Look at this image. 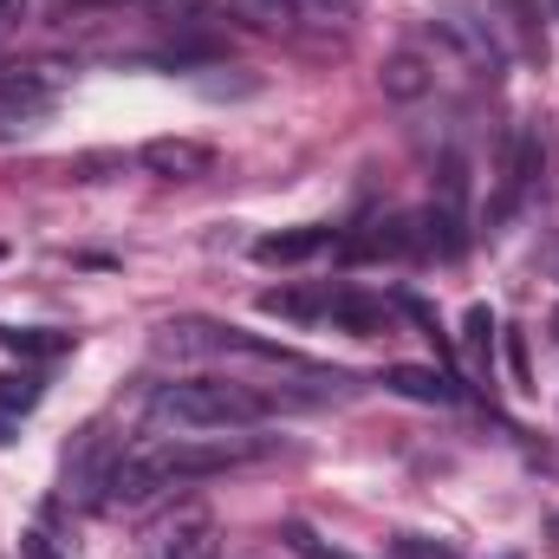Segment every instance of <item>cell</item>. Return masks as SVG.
Returning a JSON list of instances; mask_svg holds the SVG:
<instances>
[{"label":"cell","instance_id":"obj_1","mask_svg":"<svg viewBox=\"0 0 559 559\" xmlns=\"http://www.w3.org/2000/svg\"><path fill=\"white\" fill-rule=\"evenodd\" d=\"M150 429H182V436H222V429H254L274 417L267 391H248L235 378H169L143 404Z\"/></svg>","mask_w":559,"mask_h":559},{"label":"cell","instance_id":"obj_2","mask_svg":"<svg viewBox=\"0 0 559 559\" xmlns=\"http://www.w3.org/2000/svg\"><path fill=\"white\" fill-rule=\"evenodd\" d=\"M66 79H72V66H7L0 72V143L39 131L59 111Z\"/></svg>","mask_w":559,"mask_h":559},{"label":"cell","instance_id":"obj_3","mask_svg":"<svg viewBox=\"0 0 559 559\" xmlns=\"http://www.w3.org/2000/svg\"><path fill=\"white\" fill-rule=\"evenodd\" d=\"M417 248H429L436 261H462L468 254V169L462 156H442V176H436V195L417 222Z\"/></svg>","mask_w":559,"mask_h":559},{"label":"cell","instance_id":"obj_4","mask_svg":"<svg viewBox=\"0 0 559 559\" xmlns=\"http://www.w3.org/2000/svg\"><path fill=\"white\" fill-rule=\"evenodd\" d=\"M540 163H547V143L534 124H521L514 131V150H508V169H501V195H495V209H488V222H508L521 202H527V189L540 182Z\"/></svg>","mask_w":559,"mask_h":559},{"label":"cell","instance_id":"obj_5","mask_svg":"<svg viewBox=\"0 0 559 559\" xmlns=\"http://www.w3.org/2000/svg\"><path fill=\"white\" fill-rule=\"evenodd\" d=\"M138 163L156 176V182H202L215 169V150L195 138H150L138 150Z\"/></svg>","mask_w":559,"mask_h":559},{"label":"cell","instance_id":"obj_6","mask_svg":"<svg viewBox=\"0 0 559 559\" xmlns=\"http://www.w3.org/2000/svg\"><path fill=\"white\" fill-rule=\"evenodd\" d=\"M150 559H215V514L209 508H182L150 534Z\"/></svg>","mask_w":559,"mask_h":559},{"label":"cell","instance_id":"obj_7","mask_svg":"<svg viewBox=\"0 0 559 559\" xmlns=\"http://www.w3.org/2000/svg\"><path fill=\"white\" fill-rule=\"evenodd\" d=\"M411 248H417V228L397 222V215H384V222H358V228H345V235L332 241L338 261H384V254H411Z\"/></svg>","mask_w":559,"mask_h":559},{"label":"cell","instance_id":"obj_8","mask_svg":"<svg viewBox=\"0 0 559 559\" xmlns=\"http://www.w3.org/2000/svg\"><path fill=\"white\" fill-rule=\"evenodd\" d=\"M338 332H358V338H378V332H391V319H397V299H384V293H358V286H338L332 293V312H325Z\"/></svg>","mask_w":559,"mask_h":559},{"label":"cell","instance_id":"obj_9","mask_svg":"<svg viewBox=\"0 0 559 559\" xmlns=\"http://www.w3.org/2000/svg\"><path fill=\"white\" fill-rule=\"evenodd\" d=\"M332 241H338V228H325V222H306V228H274V235H261V241H254V261H267V267H293V261L325 254Z\"/></svg>","mask_w":559,"mask_h":559},{"label":"cell","instance_id":"obj_10","mask_svg":"<svg viewBox=\"0 0 559 559\" xmlns=\"http://www.w3.org/2000/svg\"><path fill=\"white\" fill-rule=\"evenodd\" d=\"M378 384L397 391V397H411V404H462V384L449 371H436V365H384Z\"/></svg>","mask_w":559,"mask_h":559},{"label":"cell","instance_id":"obj_11","mask_svg":"<svg viewBox=\"0 0 559 559\" xmlns=\"http://www.w3.org/2000/svg\"><path fill=\"white\" fill-rule=\"evenodd\" d=\"M332 280H306V286H267L261 293V312H274V319H293V325H319L325 312H332Z\"/></svg>","mask_w":559,"mask_h":559},{"label":"cell","instance_id":"obj_12","mask_svg":"<svg viewBox=\"0 0 559 559\" xmlns=\"http://www.w3.org/2000/svg\"><path fill=\"white\" fill-rule=\"evenodd\" d=\"M429 85H436V59H423V52H411V46L384 59V98H404V105H411V98H423Z\"/></svg>","mask_w":559,"mask_h":559},{"label":"cell","instance_id":"obj_13","mask_svg":"<svg viewBox=\"0 0 559 559\" xmlns=\"http://www.w3.org/2000/svg\"><path fill=\"white\" fill-rule=\"evenodd\" d=\"M0 345L13 352V358H66L72 352V332H52V325H20V332H0Z\"/></svg>","mask_w":559,"mask_h":559},{"label":"cell","instance_id":"obj_14","mask_svg":"<svg viewBox=\"0 0 559 559\" xmlns=\"http://www.w3.org/2000/svg\"><path fill=\"white\" fill-rule=\"evenodd\" d=\"M143 13H150L163 33H176V39L209 33V0H143Z\"/></svg>","mask_w":559,"mask_h":559},{"label":"cell","instance_id":"obj_15","mask_svg":"<svg viewBox=\"0 0 559 559\" xmlns=\"http://www.w3.org/2000/svg\"><path fill=\"white\" fill-rule=\"evenodd\" d=\"M391 299H397V319L423 325V338L436 345V358H455V338L442 332V319H436V306H429V299H417V293H391Z\"/></svg>","mask_w":559,"mask_h":559},{"label":"cell","instance_id":"obj_16","mask_svg":"<svg viewBox=\"0 0 559 559\" xmlns=\"http://www.w3.org/2000/svg\"><path fill=\"white\" fill-rule=\"evenodd\" d=\"M280 547H286L293 559H352L345 547H332L325 534H312L306 521H280Z\"/></svg>","mask_w":559,"mask_h":559},{"label":"cell","instance_id":"obj_17","mask_svg":"<svg viewBox=\"0 0 559 559\" xmlns=\"http://www.w3.org/2000/svg\"><path fill=\"white\" fill-rule=\"evenodd\" d=\"M462 345H468V358H475L481 371H495V312H488V306H468V319H462Z\"/></svg>","mask_w":559,"mask_h":559},{"label":"cell","instance_id":"obj_18","mask_svg":"<svg viewBox=\"0 0 559 559\" xmlns=\"http://www.w3.org/2000/svg\"><path fill=\"white\" fill-rule=\"evenodd\" d=\"M39 397H46V378L39 371H0V411H39Z\"/></svg>","mask_w":559,"mask_h":559},{"label":"cell","instance_id":"obj_19","mask_svg":"<svg viewBox=\"0 0 559 559\" xmlns=\"http://www.w3.org/2000/svg\"><path fill=\"white\" fill-rule=\"evenodd\" d=\"M228 13L248 20V26H286L293 20V0H228Z\"/></svg>","mask_w":559,"mask_h":559},{"label":"cell","instance_id":"obj_20","mask_svg":"<svg viewBox=\"0 0 559 559\" xmlns=\"http://www.w3.org/2000/svg\"><path fill=\"white\" fill-rule=\"evenodd\" d=\"M391 559H462L449 540H429V534H391Z\"/></svg>","mask_w":559,"mask_h":559},{"label":"cell","instance_id":"obj_21","mask_svg":"<svg viewBox=\"0 0 559 559\" xmlns=\"http://www.w3.org/2000/svg\"><path fill=\"white\" fill-rule=\"evenodd\" d=\"M508 7H514V26H521V52H527V59H540V52H547V33H540L534 0H508Z\"/></svg>","mask_w":559,"mask_h":559},{"label":"cell","instance_id":"obj_22","mask_svg":"<svg viewBox=\"0 0 559 559\" xmlns=\"http://www.w3.org/2000/svg\"><path fill=\"white\" fill-rule=\"evenodd\" d=\"M508 371H514V384H521V391L534 384V371H527V338H521V332H508Z\"/></svg>","mask_w":559,"mask_h":559},{"label":"cell","instance_id":"obj_23","mask_svg":"<svg viewBox=\"0 0 559 559\" xmlns=\"http://www.w3.org/2000/svg\"><path fill=\"white\" fill-rule=\"evenodd\" d=\"M26 559H52V547H46V534H26Z\"/></svg>","mask_w":559,"mask_h":559},{"label":"cell","instance_id":"obj_24","mask_svg":"<svg viewBox=\"0 0 559 559\" xmlns=\"http://www.w3.org/2000/svg\"><path fill=\"white\" fill-rule=\"evenodd\" d=\"M20 13H26V0H0V26H13Z\"/></svg>","mask_w":559,"mask_h":559},{"label":"cell","instance_id":"obj_25","mask_svg":"<svg viewBox=\"0 0 559 559\" xmlns=\"http://www.w3.org/2000/svg\"><path fill=\"white\" fill-rule=\"evenodd\" d=\"M319 7H338V13H352V7H358V0H319Z\"/></svg>","mask_w":559,"mask_h":559}]
</instances>
